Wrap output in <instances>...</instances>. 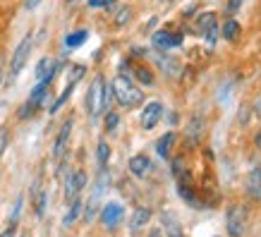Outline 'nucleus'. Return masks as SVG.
Returning a JSON list of instances; mask_svg holds the SVG:
<instances>
[{
    "label": "nucleus",
    "instance_id": "f257e3e1",
    "mask_svg": "<svg viewBox=\"0 0 261 237\" xmlns=\"http://www.w3.org/2000/svg\"><path fill=\"white\" fill-rule=\"evenodd\" d=\"M111 96L115 98L120 108L125 111H132V108H139L144 103V91L135 84V79L129 74H118V77L111 82Z\"/></svg>",
    "mask_w": 261,
    "mask_h": 237
},
{
    "label": "nucleus",
    "instance_id": "f03ea898",
    "mask_svg": "<svg viewBox=\"0 0 261 237\" xmlns=\"http://www.w3.org/2000/svg\"><path fill=\"white\" fill-rule=\"evenodd\" d=\"M111 84L106 82L103 74H96L91 79V84L87 89V98H84V106H87V113L89 118H98L103 113L108 111V106H111Z\"/></svg>",
    "mask_w": 261,
    "mask_h": 237
},
{
    "label": "nucleus",
    "instance_id": "7ed1b4c3",
    "mask_svg": "<svg viewBox=\"0 0 261 237\" xmlns=\"http://www.w3.org/2000/svg\"><path fill=\"white\" fill-rule=\"evenodd\" d=\"M50 84H53V79H50V77L36 82V87L32 89L29 98L22 103V108H19V113H17V118H19V120L34 118V115L43 108V103H46V98H48V91H50Z\"/></svg>",
    "mask_w": 261,
    "mask_h": 237
},
{
    "label": "nucleus",
    "instance_id": "20e7f679",
    "mask_svg": "<svg viewBox=\"0 0 261 237\" xmlns=\"http://www.w3.org/2000/svg\"><path fill=\"white\" fill-rule=\"evenodd\" d=\"M32 48H34V36L32 34H27V36L17 43L15 53H12V58H10V79L19 77V72L24 70V65H27V60H29Z\"/></svg>",
    "mask_w": 261,
    "mask_h": 237
},
{
    "label": "nucleus",
    "instance_id": "39448f33",
    "mask_svg": "<svg viewBox=\"0 0 261 237\" xmlns=\"http://www.w3.org/2000/svg\"><path fill=\"white\" fill-rule=\"evenodd\" d=\"M225 228H228V235L230 237H242L247 230V211L242 206L232 204L225 214Z\"/></svg>",
    "mask_w": 261,
    "mask_h": 237
},
{
    "label": "nucleus",
    "instance_id": "423d86ee",
    "mask_svg": "<svg viewBox=\"0 0 261 237\" xmlns=\"http://www.w3.org/2000/svg\"><path fill=\"white\" fill-rule=\"evenodd\" d=\"M185 43V36L177 32H168V29H159V32L151 34V46L156 48L159 53H168L173 48L182 46Z\"/></svg>",
    "mask_w": 261,
    "mask_h": 237
},
{
    "label": "nucleus",
    "instance_id": "0eeeda50",
    "mask_svg": "<svg viewBox=\"0 0 261 237\" xmlns=\"http://www.w3.org/2000/svg\"><path fill=\"white\" fill-rule=\"evenodd\" d=\"M163 103L161 101H149L146 106H144V111L142 115H139V125H142V129H153V127L161 122V118H163Z\"/></svg>",
    "mask_w": 261,
    "mask_h": 237
},
{
    "label": "nucleus",
    "instance_id": "6e6552de",
    "mask_svg": "<svg viewBox=\"0 0 261 237\" xmlns=\"http://www.w3.org/2000/svg\"><path fill=\"white\" fill-rule=\"evenodd\" d=\"M125 218V206L118 204V201H108V204L101 208V223L106 228H118Z\"/></svg>",
    "mask_w": 261,
    "mask_h": 237
},
{
    "label": "nucleus",
    "instance_id": "1a4fd4ad",
    "mask_svg": "<svg viewBox=\"0 0 261 237\" xmlns=\"http://www.w3.org/2000/svg\"><path fill=\"white\" fill-rule=\"evenodd\" d=\"M84 187H87V173H84V170H74V173L65 180V201L70 204L74 197H80Z\"/></svg>",
    "mask_w": 261,
    "mask_h": 237
},
{
    "label": "nucleus",
    "instance_id": "9d476101",
    "mask_svg": "<svg viewBox=\"0 0 261 237\" xmlns=\"http://www.w3.org/2000/svg\"><path fill=\"white\" fill-rule=\"evenodd\" d=\"M72 125H74V120H65L63 127H60V132L56 137V144H53V156L58 161H63L65 158V151H67V144H70V137H72Z\"/></svg>",
    "mask_w": 261,
    "mask_h": 237
},
{
    "label": "nucleus",
    "instance_id": "9b49d317",
    "mask_svg": "<svg viewBox=\"0 0 261 237\" xmlns=\"http://www.w3.org/2000/svg\"><path fill=\"white\" fill-rule=\"evenodd\" d=\"M122 70H132V77H135L137 82H142L144 87H151V84L156 82V77H153L151 67H149V65H144V63H132V60H125V63H122Z\"/></svg>",
    "mask_w": 261,
    "mask_h": 237
},
{
    "label": "nucleus",
    "instance_id": "f8f14e48",
    "mask_svg": "<svg viewBox=\"0 0 261 237\" xmlns=\"http://www.w3.org/2000/svg\"><path fill=\"white\" fill-rule=\"evenodd\" d=\"M60 72V63L58 60H53V58H41L39 63H36V82H41V79H56V74Z\"/></svg>",
    "mask_w": 261,
    "mask_h": 237
},
{
    "label": "nucleus",
    "instance_id": "ddd939ff",
    "mask_svg": "<svg viewBox=\"0 0 261 237\" xmlns=\"http://www.w3.org/2000/svg\"><path fill=\"white\" fill-rule=\"evenodd\" d=\"M32 201H34V214L41 218V216L46 214V190L41 185V177H36L32 185Z\"/></svg>",
    "mask_w": 261,
    "mask_h": 237
},
{
    "label": "nucleus",
    "instance_id": "4468645a",
    "mask_svg": "<svg viewBox=\"0 0 261 237\" xmlns=\"http://www.w3.org/2000/svg\"><path fill=\"white\" fill-rule=\"evenodd\" d=\"M127 168H129V173L135 175V177H146V175L151 173V161H149V156H144V153H137V156L129 158Z\"/></svg>",
    "mask_w": 261,
    "mask_h": 237
},
{
    "label": "nucleus",
    "instance_id": "2eb2a0df",
    "mask_svg": "<svg viewBox=\"0 0 261 237\" xmlns=\"http://www.w3.org/2000/svg\"><path fill=\"white\" fill-rule=\"evenodd\" d=\"M247 194L254 201H261V166L252 168L249 175H247Z\"/></svg>",
    "mask_w": 261,
    "mask_h": 237
},
{
    "label": "nucleus",
    "instance_id": "dca6fc26",
    "mask_svg": "<svg viewBox=\"0 0 261 237\" xmlns=\"http://www.w3.org/2000/svg\"><path fill=\"white\" fill-rule=\"evenodd\" d=\"M87 41H89V29H74V32H70L65 36V48H67V50H74V48L84 46Z\"/></svg>",
    "mask_w": 261,
    "mask_h": 237
},
{
    "label": "nucleus",
    "instance_id": "f3484780",
    "mask_svg": "<svg viewBox=\"0 0 261 237\" xmlns=\"http://www.w3.org/2000/svg\"><path fill=\"white\" fill-rule=\"evenodd\" d=\"M82 211H84V201H82V197H74L70 201V208H67V214H65V218H63V225H65V228H70L72 223H74L82 216Z\"/></svg>",
    "mask_w": 261,
    "mask_h": 237
},
{
    "label": "nucleus",
    "instance_id": "a211bd4d",
    "mask_svg": "<svg viewBox=\"0 0 261 237\" xmlns=\"http://www.w3.org/2000/svg\"><path fill=\"white\" fill-rule=\"evenodd\" d=\"M149 221H151V211H149V208H137L135 214H132V221H129V230L137 235V232H139V230H142Z\"/></svg>",
    "mask_w": 261,
    "mask_h": 237
},
{
    "label": "nucleus",
    "instance_id": "6ab92c4d",
    "mask_svg": "<svg viewBox=\"0 0 261 237\" xmlns=\"http://www.w3.org/2000/svg\"><path fill=\"white\" fill-rule=\"evenodd\" d=\"M175 139H177V137H175V132H166V135L156 142V153H159L161 158H170V149H173Z\"/></svg>",
    "mask_w": 261,
    "mask_h": 237
},
{
    "label": "nucleus",
    "instance_id": "aec40b11",
    "mask_svg": "<svg viewBox=\"0 0 261 237\" xmlns=\"http://www.w3.org/2000/svg\"><path fill=\"white\" fill-rule=\"evenodd\" d=\"M163 228H166V232H168V237H185L182 235V225L177 223V218H175L173 214H163Z\"/></svg>",
    "mask_w": 261,
    "mask_h": 237
},
{
    "label": "nucleus",
    "instance_id": "412c9836",
    "mask_svg": "<svg viewBox=\"0 0 261 237\" xmlns=\"http://www.w3.org/2000/svg\"><path fill=\"white\" fill-rule=\"evenodd\" d=\"M214 27H218V19H216L214 12H204V15H199L197 19V32L204 36L208 29H214Z\"/></svg>",
    "mask_w": 261,
    "mask_h": 237
},
{
    "label": "nucleus",
    "instance_id": "4be33fe9",
    "mask_svg": "<svg viewBox=\"0 0 261 237\" xmlns=\"http://www.w3.org/2000/svg\"><path fill=\"white\" fill-rule=\"evenodd\" d=\"M240 34H242L240 22H235V19H225V24H223V39H225V41H235Z\"/></svg>",
    "mask_w": 261,
    "mask_h": 237
},
{
    "label": "nucleus",
    "instance_id": "5701e85b",
    "mask_svg": "<svg viewBox=\"0 0 261 237\" xmlns=\"http://www.w3.org/2000/svg\"><path fill=\"white\" fill-rule=\"evenodd\" d=\"M156 63H159V67H161V70H166V74H170V77H175V74L180 72V65L175 63L173 58H168V53H161V56H159V60H156Z\"/></svg>",
    "mask_w": 261,
    "mask_h": 237
},
{
    "label": "nucleus",
    "instance_id": "b1692460",
    "mask_svg": "<svg viewBox=\"0 0 261 237\" xmlns=\"http://www.w3.org/2000/svg\"><path fill=\"white\" fill-rule=\"evenodd\" d=\"M108 158H111V144L101 139V142L96 144V161H98V166L106 168L108 166Z\"/></svg>",
    "mask_w": 261,
    "mask_h": 237
},
{
    "label": "nucleus",
    "instance_id": "393cba45",
    "mask_svg": "<svg viewBox=\"0 0 261 237\" xmlns=\"http://www.w3.org/2000/svg\"><path fill=\"white\" fill-rule=\"evenodd\" d=\"M103 115H106V120H103V125H106V132H108V135L118 132V125H120V115H118V113H115V111H106Z\"/></svg>",
    "mask_w": 261,
    "mask_h": 237
},
{
    "label": "nucleus",
    "instance_id": "a878e982",
    "mask_svg": "<svg viewBox=\"0 0 261 237\" xmlns=\"http://www.w3.org/2000/svg\"><path fill=\"white\" fill-rule=\"evenodd\" d=\"M129 19H132V8H129V5H122V8L118 10V15H115V27H125Z\"/></svg>",
    "mask_w": 261,
    "mask_h": 237
},
{
    "label": "nucleus",
    "instance_id": "bb28decb",
    "mask_svg": "<svg viewBox=\"0 0 261 237\" xmlns=\"http://www.w3.org/2000/svg\"><path fill=\"white\" fill-rule=\"evenodd\" d=\"M22 206H24V197L19 194L15 206H12V216H10V225H12V228H17V221H19V216H22Z\"/></svg>",
    "mask_w": 261,
    "mask_h": 237
},
{
    "label": "nucleus",
    "instance_id": "cd10ccee",
    "mask_svg": "<svg viewBox=\"0 0 261 237\" xmlns=\"http://www.w3.org/2000/svg\"><path fill=\"white\" fill-rule=\"evenodd\" d=\"M8 146H10V129L8 127H0V158L5 156Z\"/></svg>",
    "mask_w": 261,
    "mask_h": 237
},
{
    "label": "nucleus",
    "instance_id": "c85d7f7f",
    "mask_svg": "<svg viewBox=\"0 0 261 237\" xmlns=\"http://www.w3.org/2000/svg\"><path fill=\"white\" fill-rule=\"evenodd\" d=\"M115 5V0H89V8L91 10H108Z\"/></svg>",
    "mask_w": 261,
    "mask_h": 237
},
{
    "label": "nucleus",
    "instance_id": "c756f323",
    "mask_svg": "<svg viewBox=\"0 0 261 237\" xmlns=\"http://www.w3.org/2000/svg\"><path fill=\"white\" fill-rule=\"evenodd\" d=\"M204 39L208 41L211 46H214V43H216V39H218V27H214V29H208V32L204 34Z\"/></svg>",
    "mask_w": 261,
    "mask_h": 237
},
{
    "label": "nucleus",
    "instance_id": "7c9ffc66",
    "mask_svg": "<svg viewBox=\"0 0 261 237\" xmlns=\"http://www.w3.org/2000/svg\"><path fill=\"white\" fill-rule=\"evenodd\" d=\"M242 3H245V0H228V10L230 12H238V10L242 8Z\"/></svg>",
    "mask_w": 261,
    "mask_h": 237
},
{
    "label": "nucleus",
    "instance_id": "2f4dec72",
    "mask_svg": "<svg viewBox=\"0 0 261 237\" xmlns=\"http://www.w3.org/2000/svg\"><path fill=\"white\" fill-rule=\"evenodd\" d=\"M43 0H24V10H34L36 5H41Z\"/></svg>",
    "mask_w": 261,
    "mask_h": 237
},
{
    "label": "nucleus",
    "instance_id": "473e14b6",
    "mask_svg": "<svg viewBox=\"0 0 261 237\" xmlns=\"http://www.w3.org/2000/svg\"><path fill=\"white\" fill-rule=\"evenodd\" d=\"M0 237H15V228L10 225L8 230H3V232H0Z\"/></svg>",
    "mask_w": 261,
    "mask_h": 237
},
{
    "label": "nucleus",
    "instance_id": "72a5a7b5",
    "mask_svg": "<svg viewBox=\"0 0 261 237\" xmlns=\"http://www.w3.org/2000/svg\"><path fill=\"white\" fill-rule=\"evenodd\" d=\"M149 237H163V230H161V228H151Z\"/></svg>",
    "mask_w": 261,
    "mask_h": 237
},
{
    "label": "nucleus",
    "instance_id": "f704fd0d",
    "mask_svg": "<svg viewBox=\"0 0 261 237\" xmlns=\"http://www.w3.org/2000/svg\"><path fill=\"white\" fill-rule=\"evenodd\" d=\"M3 77H5V72H3V63H0V84H3Z\"/></svg>",
    "mask_w": 261,
    "mask_h": 237
},
{
    "label": "nucleus",
    "instance_id": "c9c22d12",
    "mask_svg": "<svg viewBox=\"0 0 261 237\" xmlns=\"http://www.w3.org/2000/svg\"><path fill=\"white\" fill-rule=\"evenodd\" d=\"M168 3H175V0H168Z\"/></svg>",
    "mask_w": 261,
    "mask_h": 237
},
{
    "label": "nucleus",
    "instance_id": "e433bc0d",
    "mask_svg": "<svg viewBox=\"0 0 261 237\" xmlns=\"http://www.w3.org/2000/svg\"><path fill=\"white\" fill-rule=\"evenodd\" d=\"M67 3H74V0H67Z\"/></svg>",
    "mask_w": 261,
    "mask_h": 237
},
{
    "label": "nucleus",
    "instance_id": "4c0bfd02",
    "mask_svg": "<svg viewBox=\"0 0 261 237\" xmlns=\"http://www.w3.org/2000/svg\"><path fill=\"white\" fill-rule=\"evenodd\" d=\"M24 237H27V235H24Z\"/></svg>",
    "mask_w": 261,
    "mask_h": 237
}]
</instances>
